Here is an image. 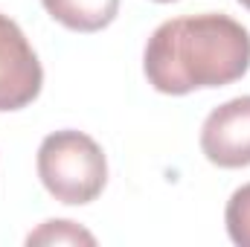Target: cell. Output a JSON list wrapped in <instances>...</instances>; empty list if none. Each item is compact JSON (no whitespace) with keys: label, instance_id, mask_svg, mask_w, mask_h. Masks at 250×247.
I'll return each mask as SVG.
<instances>
[{"label":"cell","instance_id":"6da1fadb","mask_svg":"<svg viewBox=\"0 0 250 247\" xmlns=\"http://www.w3.org/2000/svg\"><path fill=\"white\" fill-rule=\"evenodd\" d=\"M143 70L169 96L233 84L250 70V32L221 12L172 18L151 32Z\"/></svg>","mask_w":250,"mask_h":247},{"label":"cell","instance_id":"7a4b0ae2","mask_svg":"<svg viewBox=\"0 0 250 247\" xmlns=\"http://www.w3.org/2000/svg\"><path fill=\"white\" fill-rule=\"evenodd\" d=\"M38 178L62 204H90L108 184L105 151L84 131H56L38 148Z\"/></svg>","mask_w":250,"mask_h":247},{"label":"cell","instance_id":"3957f363","mask_svg":"<svg viewBox=\"0 0 250 247\" xmlns=\"http://www.w3.org/2000/svg\"><path fill=\"white\" fill-rule=\"evenodd\" d=\"M44 84L41 62L23 29L0 15V111H21L38 99Z\"/></svg>","mask_w":250,"mask_h":247},{"label":"cell","instance_id":"277c9868","mask_svg":"<svg viewBox=\"0 0 250 247\" xmlns=\"http://www.w3.org/2000/svg\"><path fill=\"white\" fill-rule=\"evenodd\" d=\"M201 151L221 169L250 166V96L218 105L201 128Z\"/></svg>","mask_w":250,"mask_h":247},{"label":"cell","instance_id":"5b68a950","mask_svg":"<svg viewBox=\"0 0 250 247\" xmlns=\"http://www.w3.org/2000/svg\"><path fill=\"white\" fill-rule=\"evenodd\" d=\"M53 21L73 32H99L114 23L120 0H41Z\"/></svg>","mask_w":250,"mask_h":247},{"label":"cell","instance_id":"8992f818","mask_svg":"<svg viewBox=\"0 0 250 247\" xmlns=\"http://www.w3.org/2000/svg\"><path fill=\"white\" fill-rule=\"evenodd\" d=\"M224 221H227V233L239 247H250V184L239 186L224 209Z\"/></svg>","mask_w":250,"mask_h":247},{"label":"cell","instance_id":"52a82bcc","mask_svg":"<svg viewBox=\"0 0 250 247\" xmlns=\"http://www.w3.org/2000/svg\"><path fill=\"white\" fill-rule=\"evenodd\" d=\"M29 245H59V242H84V245H93L96 239L87 233V230H82V227H76L73 221H47L41 230H35V233H29V239H26Z\"/></svg>","mask_w":250,"mask_h":247},{"label":"cell","instance_id":"ba28073f","mask_svg":"<svg viewBox=\"0 0 250 247\" xmlns=\"http://www.w3.org/2000/svg\"><path fill=\"white\" fill-rule=\"evenodd\" d=\"M239 3H242V6H245V9H250V0H239Z\"/></svg>","mask_w":250,"mask_h":247},{"label":"cell","instance_id":"9c48e42d","mask_svg":"<svg viewBox=\"0 0 250 247\" xmlns=\"http://www.w3.org/2000/svg\"><path fill=\"white\" fill-rule=\"evenodd\" d=\"M157 3H172V0H157Z\"/></svg>","mask_w":250,"mask_h":247}]
</instances>
